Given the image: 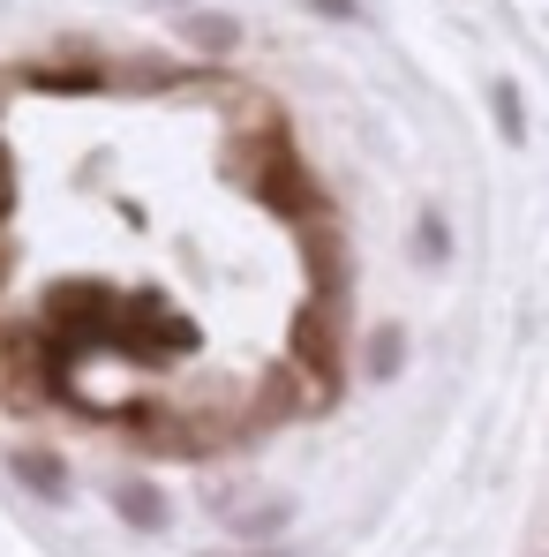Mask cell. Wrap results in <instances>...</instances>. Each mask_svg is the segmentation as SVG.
<instances>
[{"label":"cell","instance_id":"7a4b0ae2","mask_svg":"<svg viewBox=\"0 0 549 557\" xmlns=\"http://www.w3.org/2000/svg\"><path fill=\"white\" fill-rule=\"evenodd\" d=\"M294 528V505L286 497H264V505H241L234 520H226V535H241V543H278Z\"/></svg>","mask_w":549,"mask_h":557},{"label":"cell","instance_id":"9c48e42d","mask_svg":"<svg viewBox=\"0 0 549 557\" xmlns=\"http://www.w3.org/2000/svg\"><path fill=\"white\" fill-rule=\"evenodd\" d=\"M219 557H226V550H219ZM264 557H286V550H264Z\"/></svg>","mask_w":549,"mask_h":557},{"label":"cell","instance_id":"3957f363","mask_svg":"<svg viewBox=\"0 0 549 557\" xmlns=\"http://www.w3.org/2000/svg\"><path fill=\"white\" fill-rule=\"evenodd\" d=\"M15 482H23L30 497H46V505L68 497V467L53 460V453H15Z\"/></svg>","mask_w":549,"mask_h":557},{"label":"cell","instance_id":"8992f818","mask_svg":"<svg viewBox=\"0 0 549 557\" xmlns=\"http://www.w3.org/2000/svg\"><path fill=\"white\" fill-rule=\"evenodd\" d=\"M497 121H504V136H520V91H512V84L497 91Z\"/></svg>","mask_w":549,"mask_h":557},{"label":"cell","instance_id":"6da1fadb","mask_svg":"<svg viewBox=\"0 0 549 557\" xmlns=\"http://www.w3.org/2000/svg\"><path fill=\"white\" fill-rule=\"evenodd\" d=\"M113 512H121L136 535H159V528H166V490L144 482V474H121V482H113Z\"/></svg>","mask_w":549,"mask_h":557},{"label":"cell","instance_id":"ba28073f","mask_svg":"<svg viewBox=\"0 0 549 557\" xmlns=\"http://www.w3.org/2000/svg\"><path fill=\"white\" fill-rule=\"evenodd\" d=\"M0 211H8V151H0Z\"/></svg>","mask_w":549,"mask_h":557},{"label":"cell","instance_id":"277c9868","mask_svg":"<svg viewBox=\"0 0 549 557\" xmlns=\"http://www.w3.org/2000/svg\"><path fill=\"white\" fill-rule=\"evenodd\" d=\"M182 30H188V46H196V53H234V46H241V23H234V15H219V8H196Z\"/></svg>","mask_w":549,"mask_h":557},{"label":"cell","instance_id":"52a82bcc","mask_svg":"<svg viewBox=\"0 0 549 557\" xmlns=\"http://www.w3.org/2000/svg\"><path fill=\"white\" fill-rule=\"evenodd\" d=\"M309 8H324V15H354V0H309Z\"/></svg>","mask_w":549,"mask_h":557},{"label":"cell","instance_id":"5b68a950","mask_svg":"<svg viewBox=\"0 0 549 557\" xmlns=\"http://www.w3.org/2000/svg\"><path fill=\"white\" fill-rule=\"evenodd\" d=\"M399 355H407V339H399V332L384 324V332L369 339V376H399Z\"/></svg>","mask_w":549,"mask_h":557}]
</instances>
